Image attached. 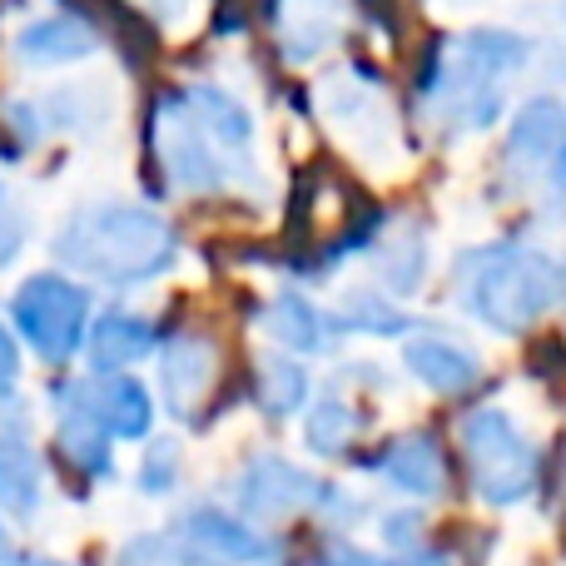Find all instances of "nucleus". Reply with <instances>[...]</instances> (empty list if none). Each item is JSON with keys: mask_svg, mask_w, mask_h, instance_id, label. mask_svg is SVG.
I'll return each mask as SVG.
<instances>
[{"mask_svg": "<svg viewBox=\"0 0 566 566\" xmlns=\"http://www.w3.org/2000/svg\"><path fill=\"white\" fill-rule=\"evenodd\" d=\"M60 264L105 283H139L175 264L179 239L155 209L139 205H90L55 239Z\"/></svg>", "mask_w": 566, "mask_h": 566, "instance_id": "f257e3e1", "label": "nucleus"}, {"mask_svg": "<svg viewBox=\"0 0 566 566\" xmlns=\"http://www.w3.org/2000/svg\"><path fill=\"white\" fill-rule=\"evenodd\" d=\"M527 45L507 30H472L448 50L442 65L428 70V99L452 129H478L497 115L502 85L522 65Z\"/></svg>", "mask_w": 566, "mask_h": 566, "instance_id": "f03ea898", "label": "nucleus"}, {"mask_svg": "<svg viewBox=\"0 0 566 566\" xmlns=\"http://www.w3.org/2000/svg\"><path fill=\"white\" fill-rule=\"evenodd\" d=\"M562 289V269L537 249H482L468 259V303L497 333H522L552 308Z\"/></svg>", "mask_w": 566, "mask_h": 566, "instance_id": "7ed1b4c3", "label": "nucleus"}, {"mask_svg": "<svg viewBox=\"0 0 566 566\" xmlns=\"http://www.w3.org/2000/svg\"><path fill=\"white\" fill-rule=\"evenodd\" d=\"M462 452L472 468V488L492 507H512V502L532 497L537 488V452L517 432V422L497 408H478L462 418Z\"/></svg>", "mask_w": 566, "mask_h": 566, "instance_id": "20e7f679", "label": "nucleus"}, {"mask_svg": "<svg viewBox=\"0 0 566 566\" xmlns=\"http://www.w3.org/2000/svg\"><path fill=\"white\" fill-rule=\"evenodd\" d=\"M149 149L159 159V175L185 195H209L229 179V149L199 125L189 109V95H159L155 115H149Z\"/></svg>", "mask_w": 566, "mask_h": 566, "instance_id": "39448f33", "label": "nucleus"}, {"mask_svg": "<svg viewBox=\"0 0 566 566\" xmlns=\"http://www.w3.org/2000/svg\"><path fill=\"white\" fill-rule=\"evenodd\" d=\"M234 502H239V517L249 522H289L298 512H323V517H353L358 512L333 482L293 468L289 458H274V452L254 458L239 472Z\"/></svg>", "mask_w": 566, "mask_h": 566, "instance_id": "423d86ee", "label": "nucleus"}, {"mask_svg": "<svg viewBox=\"0 0 566 566\" xmlns=\"http://www.w3.org/2000/svg\"><path fill=\"white\" fill-rule=\"evenodd\" d=\"M10 308H15V328L25 333V343L45 363L75 358L80 338H85V318H90V293L80 283L60 274H35L20 283Z\"/></svg>", "mask_w": 566, "mask_h": 566, "instance_id": "0eeeda50", "label": "nucleus"}, {"mask_svg": "<svg viewBox=\"0 0 566 566\" xmlns=\"http://www.w3.org/2000/svg\"><path fill=\"white\" fill-rule=\"evenodd\" d=\"M175 537L185 547L189 562L199 566H269L279 557L274 537L259 532L249 517L229 507H214V502H199L185 517L175 522Z\"/></svg>", "mask_w": 566, "mask_h": 566, "instance_id": "6e6552de", "label": "nucleus"}, {"mask_svg": "<svg viewBox=\"0 0 566 566\" xmlns=\"http://www.w3.org/2000/svg\"><path fill=\"white\" fill-rule=\"evenodd\" d=\"M507 165L517 185L566 195V109L557 99H532L507 139Z\"/></svg>", "mask_w": 566, "mask_h": 566, "instance_id": "1a4fd4ad", "label": "nucleus"}, {"mask_svg": "<svg viewBox=\"0 0 566 566\" xmlns=\"http://www.w3.org/2000/svg\"><path fill=\"white\" fill-rule=\"evenodd\" d=\"M219 353L205 333H179L159 348V388H165V408L175 418H195V408L205 402L209 382H214Z\"/></svg>", "mask_w": 566, "mask_h": 566, "instance_id": "9d476101", "label": "nucleus"}, {"mask_svg": "<svg viewBox=\"0 0 566 566\" xmlns=\"http://www.w3.org/2000/svg\"><path fill=\"white\" fill-rule=\"evenodd\" d=\"M378 472L408 497H438L448 488V458H442L438 438L432 432H402L382 448Z\"/></svg>", "mask_w": 566, "mask_h": 566, "instance_id": "9b49d317", "label": "nucleus"}, {"mask_svg": "<svg viewBox=\"0 0 566 566\" xmlns=\"http://www.w3.org/2000/svg\"><path fill=\"white\" fill-rule=\"evenodd\" d=\"M40 497H45V468L40 452L20 428L0 432V517L10 522H35Z\"/></svg>", "mask_w": 566, "mask_h": 566, "instance_id": "f8f14e48", "label": "nucleus"}, {"mask_svg": "<svg viewBox=\"0 0 566 566\" xmlns=\"http://www.w3.org/2000/svg\"><path fill=\"white\" fill-rule=\"evenodd\" d=\"M109 432L105 422L90 412L85 392L70 388L60 392V452H65L70 462H75V472H85V478H109L115 472V458H109Z\"/></svg>", "mask_w": 566, "mask_h": 566, "instance_id": "ddd939ff", "label": "nucleus"}, {"mask_svg": "<svg viewBox=\"0 0 566 566\" xmlns=\"http://www.w3.org/2000/svg\"><path fill=\"white\" fill-rule=\"evenodd\" d=\"M80 392H85L90 412L105 422L109 438H145L149 422H155V402H149V392L139 388L135 378H125V373L99 378V382H80Z\"/></svg>", "mask_w": 566, "mask_h": 566, "instance_id": "4468645a", "label": "nucleus"}, {"mask_svg": "<svg viewBox=\"0 0 566 566\" xmlns=\"http://www.w3.org/2000/svg\"><path fill=\"white\" fill-rule=\"evenodd\" d=\"M343 0H274V25L289 60H313L338 35Z\"/></svg>", "mask_w": 566, "mask_h": 566, "instance_id": "2eb2a0df", "label": "nucleus"}, {"mask_svg": "<svg viewBox=\"0 0 566 566\" xmlns=\"http://www.w3.org/2000/svg\"><path fill=\"white\" fill-rule=\"evenodd\" d=\"M402 358H408L412 378H422L432 392H468L482 378V363L468 348L442 343V338H412L402 348Z\"/></svg>", "mask_w": 566, "mask_h": 566, "instance_id": "dca6fc26", "label": "nucleus"}, {"mask_svg": "<svg viewBox=\"0 0 566 566\" xmlns=\"http://www.w3.org/2000/svg\"><path fill=\"white\" fill-rule=\"evenodd\" d=\"M155 348V328L135 313H105L90 333V363H95L99 378H115L125 373L129 363H139L145 353Z\"/></svg>", "mask_w": 566, "mask_h": 566, "instance_id": "f3484780", "label": "nucleus"}, {"mask_svg": "<svg viewBox=\"0 0 566 566\" xmlns=\"http://www.w3.org/2000/svg\"><path fill=\"white\" fill-rule=\"evenodd\" d=\"M95 45H99L95 25H90V20H80V15H45V20H35V25L20 30V40H15L20 55L40 60V65H55V60H80V55H90Z\"/></svg>", "mask_w": 566, "mask_h": 566, "instance_id": "a211bd4d", "label": "nucleus"}, {"mask_svg": "<svg viewBox=\"0 0 566 566\" xmlns=\"http://www.w3.org/2000/svg\"><path fill=\"white\" fill-rule=\"evenodd\" d=\"M269 333H274L279 348H293V353H318L323 348V318L313 303L293 298V293H283V298L269 303L264 313Z\"/></svg>", "mask_w": 566, "mask_h": 566, "instance_id": "6ab92c4d", "label": "nucleus"}, {"mask_svg": "<svg viewBox=\"0 0 566 566\" xmlns=\"http://www.w3.org/2000/svg\"><path fill=\"white\" fill-rule=\"evenodd\" d=\"M254 392H259V408H264L269 418H289V412L303 408V398H308V378H303V368L293 358L269 353V358L259 363Z\"/></svg>", "mask_w": 566, "mask_h": 566, "instance_id": "aec40b11", "label": "nucleus"}, {"mask_svg": "<svg viewBox=\"0 0 566 566\" xmlns=\"http://www.w3.org/2000/svg\"><path fill=\"white\" fill-rule=\"evenodd\" d=\"M353 432H358V418H353L348 402L338 398H323L318 408L308 412V428H303V442H308L318 458H338V452H348Z\"/></svg>", "mask_w": 566, "mask_h": 566, "instance_id": "412c9836", "label": "nucleus"}, {"mask_svg": "<svg viewBox=\"0 0 566 566\" xmlns=\"http://www.w3.org/2000/svg\"><path fill=\"white\" fill-rule=\"evenodd\" d=\"M185 547L175 532H135L129 542H119L115 566H185Z\"/></svg>", "mask_w": 566, "mask_h": 566, "instance_id": "4be33fe9", "label": "nucleus"}, {"mask_svg": "<svg viewBox=\"0 0 566 566\" xmlns=\"http://www.w3.org/2000/svg\"><path fill=\"white\" fill-rule=\"evenodd\" d=\"M175 488H179V442L155 438L145 448V462H139V492L145 497H169Z\"/></svg>", "mask_w": 566, "mask_h": 566, "instance_id": "5701e85b", "label": "nucleus"}, {"mask_svg": "<svg viewBox=\"0 0 566 566\" xmlns=\"http://www.w3.org/2000/svg\"><path fill=\"white\" fill-rule=\"evenodd\" d=\"M343 323H348V328H368V333H398V328H402L398 313H392L388 303L368 298V293H353V298H348V313H343Z\"/></svg>", "mask_w": 566, "mask_h": 566, "instance_id": "b1692460", "label": "nucleus"}, {"mask_svg": "<svg viewBox=\"0 0 566 566\" xmlns=\"http://www.w3.org/2000/svg\"><path fill=\"white\" fill-rule=\"evenodd\" d=\"M308 566H388V562H378L373 552L353 547V542H333V547H323Z\"/></svg>", "mask_w": 566, "mask_h": 566, "instance_id": "393cba45", "label": "nucleus"}, {"mask_svg": "<svg viewBox=\"0 0 566 566\" xmlns=\"http://www.w3.org/2000/svg\"><path fill=\"white\" fill-rule=\"evenodd\" d=\"M20 373V353H15V338H10L6 328H0V392H10V382H15Z\"/></svg>", "mask_w": 566, "mask_h": 566, "instance_id": "a878e982", "label": "nucleus"}, {"mask_svg": "<svg viewBox=\"0 0 566 566\" xmlns=\"http://www.w3.org/2000/svg\"><path fill=\"white\" fill-rule=\"evenodd\" d=\"M20 219H0V269L10 264V259H15V249H20Z\"/></svg>", "mask_w": 566, "mask_h": 566, "instance_id": "bb28decb", "label": "nucleus"}, {"mask_svg": "<svg viewBox=\"0 0 566 566\" xmlns=\"http://www.w3.org/2000/svg\"><path fill=\"white\" fill-rule=\"evenodd\" d=\"M388 566H452L442 552H408V557H398V562H388Z\"/></svg>", "mask_w": 566, "mask_h": 566, "instance_id": "cd10ccee", "label": "nucleus"}, {"mask_svg": "<svg viewBox=\"0 0 566 566\" xmlns=\"http://www.w3.org/2000/svg\"><path fill=\"white\" fill-rule=\"evenodd\" d=\"M15 566H70L60 557H40V552H25V557H15Z\"/></svg>", "mask_w": 566, "mask_h": 566, "instance_id": "c85d7f7f", "label": "nucleus"}, {"mask_svg": "<svg viewBox=\"0 0 566 566\" xmlns=\"http://www.w3.org/2000/svg\"><path fill=\"white\" fill-rule=\"evenodd\" d=\"M0 566H15V547H10V532H6V522H0Z\"/></svg>", "mask_w": 566, "mask_h": 566, "instance_id": "c756f323", "label": "nucleus"}]
</instances>
